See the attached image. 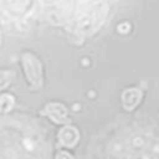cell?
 I'll return each mask as SVG.
<instances>
[{
    "label": "cell",
    "mask_w": 159,
    "mask_h": 159,
    "mask_svg": "<svg viewBox=\"0 0 159 159\" xmlns=\"http://www.w3.org/2000/svg\"><path fill=\"white\" fill-rule=\"evenodd\" d=\"M140 97H142V93L139 91H137L135 88H129L125 92H123V94H122L123 106L128 111H130L138 104V102L140 101Z\"/></svg>",
    "instance_id": "6"
},
{
    "label": "cell",
    "mask_w": 159,
    "mask_h": 159,
    "mask_svg": "<svg viewBox=\"0 0 159 159\" xmlns=\"http://www.w3.org/2000/svg\"><path fill=\"white\" fill-rule=\"evenodd\" d=\"M78 137V132L73 127H65L58 134L60 142L66 147H73L77 143Z\"/></svg>",
    "instance_id": "5"
},
{
    "label": "cell",
    "mask_w": 159,
    "mask_h": 159,
    "mask_svg": "<svg viewBox=\"0 0 159 159\" xmlns=\"http://www.w3.org/2000/svg\"><path fill=\"white\" fill-rule=\"evenodd\" d=\"M14 73L10 71H0V89L6 88L12 81Z\"/></svg>",
    "instance_id": "7"
},
{
    "label": "cell",
    "mask_w": 159,
    "mask_h": 159,
    "mask_svg": "<svg viewBox=\"0 0 159 159\" xmlns=\"http://www.w3.org/2000/svg\"><path fill=\"white\" fill-rule=\"evenodd\" d=\"M46 16L78 37H87L106 22L111 0H39Z\"/></svg>",
    "instance_id": "1"
},
{
    "label": "cell",
    "mask_w": 159,
    "mask_h": 159,
    "mask_svg": "<svg viewBox=\"0 0 159 159\" xmlns=\"http://www.w3.org/2000/svg\"><path fill=\"white\" fill-rule=\"evenodd\" d=\"M45 113L56 123H63L67 118V108L61 103H51L46 107Z\"/></svg>",
    "instance_id": "4"
},
{
    "label": "cell",
    "mask_w": 159,
    "mask_h": 159,
    "mask_svg": "<svg viewBox=\"0 0 159 159\" xmlns=\"http://www.w3.org/2000/svg\"><path fill=\"white\" fill-rule=\"evenodd\" d=\"M21 61H22L24 73L26 76V80H27L29 84L35 89L39 88L42 84V66H41V62L31 52L22 53Z\"/></svg>",
    "instance_id": "2"
},
{
    "label": "cell",
    "mask_w": 159,
    "mask_h": 159,
    "mask_svg": "<svg viewBox=\"0 0 159 159\" xmlns=\"http://www.w3.org/2000/svg\"><path fill=\"white\" fill-rule=\"evenodd\" d=\"M57 159H75V158L68 152H61V153H58Z\"/></svg>",
    "instance_id": "8"
},
{
    "label": "cell",
    "mask_w": 159,
    "mask_h": 159,
    "mask_svg": "<svg viewBox=\"0 0 159 159\" xmlns=\"http://www.w3.org/2000/svg\"><path fill=\"white\" fill-rule=\"evenodd\" d=\"M32 5V0H0V11L10 17L25 16Z\"/></svg>",
    "instance_id": "3"
}]
</instances>
